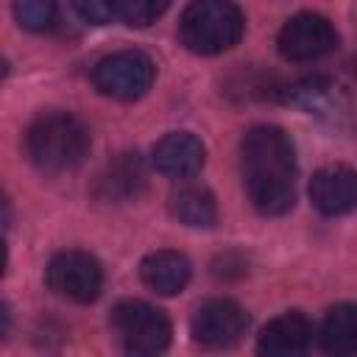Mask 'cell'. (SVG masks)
<instances>
[{
	"label": "cell",
	"mask_w": 357,
	"mask_h": 357,
	"mask_svg": "<svg viewBox=\"0 0 357 357\" xmlns=\"http://www.w3.org/2000/svg\"><path fill=\"white\" fill-rule=\"evenodd\" d=\"M243 184L262 215H284L296 201V151L276 126H254L243 137Z\"/></svg>",
	"instance_id": "cell-1"
},
{
	"label": "cell",
	"mask_w": 357,
	"mask_h": 357,
	"mask_svg": "<svg viewBox=\"0 0 357 357\" xmlns=\"http://www.w3.org/2000/svg\"><path fill=\"white\" fill-rule=\"evenodd\" d=\"M25 151L42 170H73L89 151V131L78 117L67 112H45L28 126Z\"/></svg>",
	"instance_id": "cell-2"
},
{
	"label": "cell",
	"mask_w": 357,
	"mask_h": 357,
	"mask_svg": "<svg viewBox=\"0 0 357 357\" xmlns=\"http://www.w3.org/2000/svg\"><path fill=\"white\" fill-rule=\"evenodd\" d=\"M245 20L231 0H192L178 20V39L198 56H215L234 47Z\"/></svg>",
	"instance_id": "cell-3"
},
{
	"label": "cell",
	"mask_w": 357,
	"mask_h": 357,
	"mask_svg": "<svg viewBox=\"0 0 357 357\" xmlns=\"http://www.w3.org/2000/svg\"><path fill=\"white\" fill-rule=\"evenodd\" d=\"M112 326H114L123 349L137 357H151V354L165 351L170 343V335H173L167 315L162 310H156L153 304L137 301V298L120 301L112 310Z\"/></svg>",
	"instance_id": "cell-4"
},
{
	"label": "cell",
	"mask_w": 357,
	"mask_h": 357,
	"mask_svg": "<svg viewBox=\"0 0 357 357\" xmlns=\"http://www.w3.org/2000/svg\"><path fill=\"white\" fill-rule=\"evenodd\" d=\"M156 67L142 50H117L100 59L92 70L95 86L114 100H137L153 84Z\"/></svg>",
	"instance_id": "cell-5"
},
{
	"label": "cell",
	"mask_w": 357,
	"mask_h": 357,
	"mask_svg": "<svg viewBox=\"0 0 357 357\" xmlns=\"http://www.w3.org/2000/svg\"><path fill=\"white\" fill-rule=\"evenodd\" d=\"M45 282L56 296L75 304H89L103 287V271L86 251H61L50 259Z\"/></svg>",
	"instance_id": "cell-6"
},
{
	"label": "cell",
	"mask_w": 357,
	"mask_h": 357,
	"mask_svg": "<svg viewBox=\"0 0 357 357\" xmlns=\"http://www.w3.org/2000/svg\"><path fill=\"white\" fill-rule=\"evenodd\" d=\"M276 45L287 61H315L335 50L337 33L321 14H296L282 25Z\"/></svg>",
	"instance_id": "cell-7"
},
{
	"label": "cell",
	"mask_w": 357,
	"mask_h": 357,
	"mask_svg": "<svg viewBox=\"0 0 357 357\" xmlns=\"http://www.w3.org/2000/svg\"><path fill=\"white\" fill-rule=\"evenodd\" d=\"M245 326H248V315L231 298H209V301H204L195 310L192 321H190L192 337L201 346H209V349H223V346L237 343L243 337Z\"/></svg>",
	"instance_id": "cell-8"
},
{
	"label": "cell",
	"mask_w": 357,
	"mask_h": 357,
	"mask_svg": "<svg viewBox=\"0 0 357 357\" xmlns=\"http://www.w3.org/2000/svg\"><path fill=\"white\" fill-rule=\"evenodd\" d=\"M282 98L293 106H298L307 114H315L321 120L337 123L346 112H349V98L346 92L326 75H312V78H301L284 89H279Z\"/></svg>",
	"instance_id": "cell-9"
},
{
	"label": "cell",
	"mask_w": 357,
	"mask_h": 357,
	"mask_svg": "<svg viewBox=\"0 0 357 357\" xmlns=\"http://www.w3.org/2000/svg\"><path fill=\"white\" fill-rule=\"evenodd\" d=\"M310 201L329 218L357 209V173L346 165L321 167L310 181Z\"/></svg>",
	"instance_id": "cell-10"
},
{
	"label": "cell",
	"mask_w": 357,
	"mask_h": 357,
	"mask_svg": "<svg viewBox=\"0 0 357 357\" xmlns=\"http://www.w3.org/2000/svg\"><path fill=\"white\" fill-rule=\"evenodd\" d=\"M153 167L170 178H192L204 167V145L187 131L162 137L153 148Z\"/></svg>",
	"instance_id": "cell-11"
},
{
	"label": "cell",
	"mask_w": 357,
	"mask_h": 357,
	"mask_svg": "<svg viewBox=\"0 0 357 357\" xmlns=\"http://www.w3.org/2000/svg\"><path fill=\"white\" fill-rule=\"evenodd\" d=\"M145 187V167L139 153H120L114 156L98 176L95 181V192L100 201L109 204H126L131 198H137Z\"/></svg>",
	"instance_id": "cell-12"
},
{
	"label": "cell",
	"mask_w": 357,
	"mask_h": 357,
	"mask_svg": "<svg viewBox=\"0 0 357 357\" xmlns=\"http://www.w3.org/2000/svg\"><path fill=\"white\" fill-rule=\"evenodd\" d=\"M310 340H312V324L301 312H284L259 332L257 349L271 357H293L307 351Z\"/></svg>",
	"instance_id": "cell-13"
},
{
	"label": "cell",
	"mask_w": 357,
	"mask_h": 357,
	"mask_svg": "<svg viewBox=\"0 0 357 357\" xmlns=\"http://www.w3.org/2000/svg\"><path fill=\"white\" fill-rule=\"evenodd\" d=\"M190 259L178 251H170V248H162V251H153L148 254L142 262H139V276L142 282L159 293V296H176L187 287L190 282Z\"/></svg>",
	"instance_id": "cell-14"
},
{
	"label": "cell",
	"mask_w": 357,
	"mask_h": 357,
	"mask_svg": "<svg viewBox=\"0 0 357 357\" xmlns=\"http://www.w3.org/2000/svg\"><path fill=\"white\" fill-rule=\"evenodd\" d=\"M318 343L329 354H357V304L332 307L321 321Z\"/></svg>",
	"instance_id": "cell-15"
},
{
	"label": "cell",
	"mask_w": 357,
	"mask_h": 357,
	"mask_svg": "<svg viewBox=\"0 0 357 357\" xmlns=\"http://www.w3.org/2000/svg\"><path fill=\"white\" fill-rule=\"evenodd\" d=\"M170 215L192 229H209L218 218L215 198L206 187L201 184H181L178 190L170 192Z\"/></svg>",
	"instance_id": "cell-16"
},
{
	"label": "cell",
	"mask_w": 357,
	"mask_h": 357,
	"mask_svg": "<svg viewBox=\"0 0 357 357\" xmlns=\"http://www.w3.org/2000/svg\"><path fill=\"white\" fill-rule=\"evenodd\" d=\"M14 17L17 22L31 33H45L59 20L56 0H14Z\"/></svg>",
	"instance_id": "cell-17"
},
{
	"label": "cell",
	"mask_w": 357,
	"mask_h": 357,
	"mask_svg": "<svg viewBox=\"0 0 357 357\" xmlns=\"http://www.w3.org/2000/svg\"><path fill=\"white\" fill-rule=\"evenodd\" d=\"M112 6L114 14L128 25H151L167 11L170 0H112Z\"/></svg>",
	"instance_id": "cell-18"
},
{
	"label": "cell",
	"mask_w": 357,
	"mask_h": 357,
	"mask_svg": "<svg viewBox=\"0 0 357 357\" xmlns=\"http://www.w3.org/2000/svg\"><path fill=\"white\" fill-rule=\"evenodd\" d=\"M70 3H73L75 14L89 25H109L117 17L112 0H70Z\"/></svg>",
	"instance_id": "cell-19"
},
{
	"label": "cell",
	"mask_w": 357,
	"mask_h": 357,
	"mask_svg": "<svg viewBox=\"0 0 357 357\" xmlns=\"http://www.w3.org/2000/svg\"><path fill=\"white\" fill-rule=\"evenodd\" d=\"M351 75H354V81H357V56L351 59Z\"/></svg>",
	"instance_id": "cell-20"
}]
</instances>
